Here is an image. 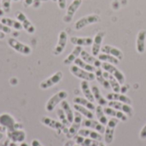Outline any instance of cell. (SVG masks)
Instances as JSON below:
<instances>
[{
    "mask_svg": "<svg viewBox=\"0 0 146 146\" xmlns=\"http://www.w3.org/2000/svg\"><path fill=\"white\" fill-rule=\"evenodd\" d=\"M0 126L5 128L7 132L22 128V125L16 122L15 118L8 113H3L0 115Z\"/></svg>",
    "mask_w": 146,
    "mask_h": 146,
    "instance_id": "cell-1",
    "label": "cell"
},
{
    "mask_svg": "<svg viewBox=\"0 0 146 146\" xmlns=\"http://www.w3.org/2000/svg\"><path fill=\"white\" fill-rule=\"evenodd\" d=\"M41 123L53 130H55L58 134H61L62 133H64L65 135L68 134V128L65 125H63L61 121H57L56 120L51 119L50 117L48 116H43L41 118Z\"/></svg>",
    "mask_w": 146,
    "mask_h": 146,
    "instance_id": "cell-2",
    "label": "cell"
},
{
    "mask_svg": "<svg viewBox=\"0 0 146 146\" xmlns=\"http://www.w3.org/2000/svg\"><path fill=\"white\" fill-rule=\"evenodd\" d=\"M68 92L64 90L60 91L56 94H54L53 96H51L45 104L46 111L52 112L59 104H61L63 100H65L68 98Z\"/></svg>",
    "mask_w": 146,
    "mask_h": 146,
    "instance_id": "cell-3",
    "label": "cell"
},
{
    "mask_svg": "<svg viewBox=\"0 0 146 146\" xmlns=\"http://www.w3.org/2000/svg\"><path fill=\"white\" fill-rule=\"evenodd\" d=\"M8 44L15 50L16 52L24 55V56H29L32 53V49L29 45L17 40L15 38H9L8 39Z\"/></svg>",
    "mask_w": 146,
    "mask_h": 146,
    "instance_id": "cell-4",
    "label": "cell"
},
{
    "mask_svg": "<svg viewBox=\"0 0 146 146\" xmlns=\"http://www.w3.org/2000/svg\"><path fill=\"white\" fill-rule=\"evenodd\" d=\"M100 21H101V18L99 15H98L96 14L88 15H86V16L79 19L74 24V28H75V30L79 31V30H81L84 27L89 26V25L96 24V23L99 22Z\"/></svg>",
    "mask_w": 146,
    "mask_h": 146,
    "instance_id": "cell-5",
    "label": "cell"
},
{
    "mask_svg": "<svg viewBox=\"0 0 146 146\" xmlns=\"http://www.w3.org/2000/svg\"><path fill=\"white\" fill-rule=\"evenodd\" d=\"M70 73L77 77L78 79H80L82 80H86V81H92L94 80H96V77H95V74L92 73V72H89V71H86V70H84L82 68H80V67L76 66L75 64L74 65H72L70 67Z\"/></svg>",
    "mask_w": 146,
    "mask_h": 146,
    "instance_id": "cell-6",
    "label": "cell"
},
{
    "mask_svg": "<svg viewBox=\"0 0 146 146\" xmlns=\"http://www.w3.org/2000/svg\"><path fill=\"white\" fill-rule=\"evenodd\" d=\"M63 78V74L61 71H57L52 75H50L49 78L42 80L39 84V87L42 90H47L56 85H57Z\"/></svg>",
    "mask_w": 146,
    "mask_h": 146,
    "instance_id": "cell-7",
    "label": "cell"
},
{
    "mask_svg": "<svg viewBox=\"0 0 146 146\" xmlns=\"http://www.w3.org/2000/svg\"><path fill=\"white\" fill-rule=\"evenodd\" d=\"M119 123V120L116 118H111L107 125H106V128H105V132H104V140L105 143L110 145L113 142L114 140V134H115V127H117Z\"/></svg>",
    "mask_w": 146,
    "mask_h": 146,
    "instance_id": "cell-8",
    "label": "cell"
},
{
    "mask_svg": "<svg viewBox=\"0 0 146 146\" xmlns=\"http://www.w3.org/2000/svg\"><path fill=\"white\" fill-rule=\"evenodd\" d=\"M102 68L104 71H107L108 73H110V74H112L118 81L121 85H124L125 83V75L123 74V73L121 71H120L117 68H115L113 64L111 63H108V62H102Z\"/></svg>",
    "mask_w": 146,
    "mask_h": 146,
    "instance_id": "cell-9",
    "label": "cell"
},
{
    "mask_svg": "<svg viewBox=\"0 0 146 146\" xmlns=\"http://www.w3.org/2000/svg\"><path fill=\"white\" fill-rule=\"evenodd\" d=\"M15 17H16V20H18L21 26H22V28L28 33L30 34H33L35 33L36 31V28L34 27V25L30 21V20L27 17V15L21 12V11H17L15 13Z\"/></svg>",
    "mask_w": 146,
    "mask_h": 146,
    "instance_id": "cell-10",
    "label": "cell"
},
{
    "mask_svg": "<svg viewBox=\"0 0 146 146\" xmlns=\"http://www.w3.org/2000/svg\"><path fill=\"white\" fill-rule=\"evenodd\" d=\"M82 115L77 111L74 112V121L72 122V125L71 127L68 128V134L66 135L68 139H72L74 138L79 132L80 130V127L82 124Z\"/></svg>",
    "mask_w": 146,
    "mask_h": 146,
    "instance_id": "cell-11",
    "label": "cell"
},
{
    "mask_svg": "<svg viewBox=\"0 0 146 146\" xmlns=\"http://www.w3.org/2000/svg\"><path fill=\"white\" fill-rule=\"evenodd\" d=\"M67 43H68V34L65 31H61L58 35V40H57L56 45L55 46L52 51V54L54 56L61 55L65 50Z\"/></svg>",
    "mask_w": 146,
    "mask_h": 146,
    "instance_id": "cell-12",
    "label": "cell"
},
{
    "mask_svg": "<svg viewBox=\"0 0 146 146\" xmlns=\"http://www.w3.org/2000/svg\"><path fill=\"white\" fill-rule=\"evenodd\" d=\"M81 3H82V0H74L69 4V6L67 9V12H66L65 15L62 18V21L65 23H70L72 21L74 14L79 9V8L80 7Z\"/></svg>",
    "mask_w": 146,
    "mask_h": 146,
    "instance_id": "cell-13",
    "label": "cell"
},
{
    "mask_svg": "<svg viewBox=\"0 0 146 146\" xmlns=\"http://www.w3.org/2000/svg\"><path fill=\"white\" fill-rule=\"evenodd\" d=\"M106 33L104 31L98 32L96 35L95 38H93V42L92 44V55L94 56H98L99 52L101 51L102 48V42L104 38L105 37Z\"/></svg>",
    "mask_w": 146,
    "mask_h": 146,
    "instance_id": "cell-14",
    "label": "cell"
},
{
    "mask_svg": "<svg viewBox=\"0 0 146 146\" xmlns=\"http://www.w3.org/2000/svg\"><path fill=\"white\" fill-rule=\"evenodd\" d=\"M108 106L125 113L128 117L133 116V110L129 104H124V103H121V102H118V101H109L108 102Z\"/></svg>",
    "mask_w": 146,
    "mask_h": 146,
    "instance_id": "cell-15",
    "label": "cell"
},
{
    "mask_svg": "<svg viewBox=\"0 0 146 146\" xmlns=\"http://www.w3.org/2000/svg\"><path fill=\"white\" fill-rule=\"evenodd\" d=\"M81 126H83L84 127H86V128L93 129V130L98 132L101 134L104 133V132H105L104 126L103 124H101L99 121H95L93 119H85V120H83Z\"/></svg>",
    "mask_w": 146,
    "mask_h": 146,
    "instance_id": "cell-16",
    "label": "cell"
},
{
    "mask_svg": "<svg viewBox=\"0 0 146 146\" xmlns=\"http://www.w3.org/2000/svg\"><path fill=\"white\" fill-rule=\"evenodd\" d=\"M7 137L14 143H22L27 138L26 133L22 129H17L11 132H7Z\"/></svg>",
    "mask_w": 146,
    "mask_h": 146,
    "instance_id": "cell-17",
    "label": "cell"
},
{
    "mask_svg": "<svg viewBox=\"0 0 146 146\" xmlns=\"http://www.w3.org/2000/svg\"><path fill=\"white\" fill-rule=\"evenodd\" d=\"M146 48V30L139 32L136 38V50L137 52L142 54L145 51Z\"/></svg>",
    "mask_w": 146,
    "mask_h": 146,
    "instance_id": "cell-18",
    "label": "cell"
},
{
    "mask_svg": "<svg viewBox=\"0 0 146 146\" xmlns=\"http://www.w3.org/2000/svg\"><path fill=\"white\" fill-rule=\"evenodd\" d=\"M104 113L106 115L112 116V117L116 118L121 121H127L128 116L125 113H123L120 110H117L113 109L111 107H105V108H104Z\"/></svg>",
    "mask_w": 146,
    "mask_h": 146,
    "instance_id": "cell-19",
    "label": "cell"
},
{
    "mask_svg": "<svg viewBox=\"0 0 146 146\" xmlns=\"http://www.w3.org/2000/svg\"><path fill=\"white\" fill-rule=\"evenodd\" d=\"M101 51H102L103 53L110 54V55H111V56L116 57V58L119 59L120 61L122 60V59L124 58V55H123L122 51H121L120 49H118V48H116V47H115V46H112V45H108V44H106V45L102 46Z\"/></svg>",
    "mask_w": 146,
    "mask_h": 146,
    "instance_id": "cell-20",
    "label": "cell"
},
{
    "mask_svg": "<svg viewBox=\"0 0 146 146\" xmlns=\"http://www.w3.org/2000/svg\"><path fill=\"white\" fill-rule=\"evenodd\" d=\"M74 141L80 146H98L100 144V142L98 140H95L90 138L82 137L78 134H76L74 137Z\"/></svg>",
    "mask_w": 146,
    "mask_h": 146,
    "instance_id": "cell-21",
    "label": "cell"
},
{
    "mask_svg": "<svg viewBox=\"0 0 146 146\" xmlns=\"http://www.w3.org/2000/svg\"><path fill=\"white\" fill-rule=\"evenodd\" d=\"M80 56H81V59L83 61H85L86 62L94 66L95 68H100L102 66V62L96 56L89 54L87 51L86 50H82L81 51V54H80Z\"/></svg>",
    "mask_w": 146,
    "mask_h": 146,
    "instance_id": "cell-22",
    "label": "cell"
},
{
    "mask_svg": "<svg viewBox=\"0 0 146 146\" xmlns=\"http://www.w3.org/2000/svg\"><path fill=\"white\" fill-rule=\"evenodd\" d=\"M106 99L109 101H118L127 104H132V100L130 98L126 96L125 94L120 93V92H113V93H108L106 96Z\"/></svg>",
    "mask_w": 146,
    "mask_h": 146,
    "instance_id": "cell-23",
    "label": "cell"
},
{
    "mask_svg": "<svg viewBox=\"0 0 146 146\" xmlns=\"http://www.w3.org/2000/svg\"><path fill=\"white\" fill-rule=\"evenodd\" d=\"M78 135H80L82 137H86V138H90L95 140H98L99 142H101L103 140V136L101 133H99L98 132H95L91 130L90 128H84V129H80L78 133Z\"/></svg>",
    "mask_w": 146,
    "mask_h": 146,
    "instance_id": "cell-24",
    "label": "cell"
},
{
    "mask_svg": "<svg viewBox=\"0 0 146 146\" xmlns=\"http://www.w3.org/2000/svg\"><path fill=\"white\" fill-rule=\"evenodd\" d=\"M71 44L78 46H90L92 44L93 39L90 37H71L70 38Z\"/></svg>",
    "mask_w": 146,
    "mask_h": 146,
    "instance_id": "cell-25",
    "label": "cell"
},
{
    "mask_svg": "<svg viewBox=\"0 0 146 146\" xmlns=\"http://www.w3.org/2000/svg\"><path fill=\"white\" fill-rule=\"evenodd\" d=\"M82 50H83V49H82L81 46L75 45V47L72 50V52L63 60V63L65 65H70L71 63L74 62V61L80 56Z\"/></svg>",
    "mask_w": 146,
    "mask_h": 146,
    "instance_id": "cell-26",
    "label": "cell"
},
{
    "mask_svg": "<svg viewBox=\"0 0 146 146\" xmlns=\"http://www.w3.org/2000/svg\"><path fill=\"white\" fill-rule=\"evenodd\" d=\"M95 77H96V80L104 88V89H107V90H110L111 88L109 81L107 80V79L104 76V72L103 70L100 68H98L95 71Z\"/></svg>",
    "mask_w": 146,
    "mask_h": 146,
    "instance_id": "cell-27",
    "label": "cell"
},
{
    "mask_svg": "<svg viewBox=\"0 0 146 146\" xmlns=\"http://www.w3.org/2000/svg\"><path fill=\"white\" fill-rule=\"evenodd\" d=\"M104 76L107 79V80L109 81L111 89L114 91V92H121V84L119 83V81L110 73H108L107 71L104 72Z\"/></svg>",
    "mask_w": 146,
    "mask_h": 146,
    "instance_id": "cell-28",
    "label": "cell"
},
{
    "mask_svg": "<svg viewBox=\"0 0 146 146\" xmlns=\"http://www.w3.org/2000/svg\"><path fill=\"white\" fill-rule=\"evenodd\" d=\"M0 21L2 23H3L4 25H6L7 27H10V28H13L15 30L21 31V29H23L21 22L18 20H15V19L9 18V17H3Z\"/></svg>",
    "mask_w": 146,
    "mask_h": 146,
    "instance_id": "cell-29",
    "label": "cell"
},
{
    "mask_svg": "<svg viewBox=\"0 0 146 146\" xmlns=\"http://www.w3.org/2000/svg\"><path fill=\"white\" fill-rule=\"evenodd\" d=\"M80 88H81L82 93L84 94L85 98L86 99H88L89 101H91L92 103H93L95 101V98L93 97V94H92V89L90 88V86L88 84V81L82 80L81 83H80Z\"/></svg>",
    "mask_w": 146,
    "mask_h": 146,
    "instance_id": "cell-30",
    "label": "cell"
},
{
    "mask_svg": "<svg viewBox=\"0 0 146 146\" xmlns=\"http://www.w3.org/2000/svg\"><path fill=\"white\" fill-rule=\"evenodd\" d=\"M92 94H93V97L95 98V100L98 102V105H101V106H104V105H108V102H107V99L105 98H104V96L102 95L99 88L97 86H93L92 87Z\"/></svg>",
    "mask_w": 146,
    "mask_h": 146,
    "instance_id": "cell-31",
    "label": "cell"
},
{
    "mask_svg": "<svg viewBox=\"0 0 146 146\" xmlns=\"http://www.w3.org/2000/svg\"><path fill=\"white\" fill-rule=\"evenodd\" d=\"M74 103L76 104H80L81 106L86 107V109L90 110H95L96 107L93 104V103H92L91 101H89L88 99H86V98H81V97H75L74 98Z\"/></svg>",
    "mask_w": 146,
    "mask_h": 146,
    "instance_id": "cell-32",
    "label": "cell"
},
{
    "mask_svg": "<svg viewBox=\"0 0 146 146\" xmlns=\"http://www.w3.org/2000/svg\"><path fill=\"white\" fill-rule=\"evenodd\" d=\"M61 108H62V110L64 111V113H65V115H66V116H67L68 121H69L70 123H72L73 121H74V111L72 110V109H71V107H70L68 102H67L66 100H63V101L61 103Z\"/></svg>",
    "mask_w": 146,
    "mask_h": 146,
    "instance_id": "cell-33",
    "label": "cell"
},
{
    "mask_svg": "<svg viewBox=\"0 0 146 146\" xmlns=\"http://www.w3.org/2000/svg\"><path fill=\"white\" fill-rule=\"evenodd\" d=\"M98 58L102 62H108V63H111L113 65H117L120 62V60L117 59L116 57L110 55V54H106V53H101L98 54Z\"/></svg>",
    "mask_w": 146,
    "mask_h": 146,
    "instance_id": "cell-34",
    "label": "cell"
},
{
    "mask_svg": "<svg viewBox=\"0 0 146 146\" xmlns=\"http://www.w3.org/2000/svg\"><path fill=\"white\" fill-rule=\"evenodd\" d=\"M74 109L75 110V111L80 113L83 116H85V117L87 118V119H93V118H94V115H93V113L92 112V110L86 109V108L84 107V106H81V105H80V104H74Z\"/></svg>",
    "mask_w": 146,
    "mask_h": 146,
    "instance_id": "cell-35",
    "label": "cell"
},
{
    "mask_svg": "<svg viewBox=\"0 0 146 146\" xmlns=\"http://www.w3.org/2000/svg\"><path fill=\"white\" fill-rule=\"evenodd\" d=\"M95 112H96V116H97L98 121L101 124H103L104 126V125H107V123H108L109 121H108L107 116H106V115L104 113V110L103 106H101V105L97 106L96 109H95Z\"/></svg>",
    "mask_w": 146,
    "mask_h": 146,
    "instance_id": "cell-36",
    "label": "cell"
},
{
    "mask_svg": "<svg viewBox=\"0 0 146 146\" xmlns=\"http://www.w3.org/2000/svg\"><path fill=\"white\" fill-rule=\"evenodd\" d=\"M74 64L78 67H80V68L84 69V70H86V71H89V72H92V73H95L97 68H95L94 66L86 62L85 61H83L81 58H77L75 61H74Z\"/></svg>",
    "mask_w": 146,
    "mask_h": 146,
    "instance_id": "cell-37",
    "label": "cell"
},
{
    "mask_svg": "<svg viewBox=\"0 0 146 146\" xmlns=\"http://www.w3.org/2000/svg\"><path fill=\"white\" fill-rule=\"evenodd\" d=\"M56 115H57V116H58L60 121H61L63 125H65L66 127H68V126L70 124V122L68 121V118H67V116H66V115H65V113H64V111L62 110V108H61V109H57V110H56Z\"/></svg>",
    "mask_w": 146,
    "mask_h": 146,
    "instance_id": "cell-38",
    "label": "cell"
},
{
    "mask_svg": "<svg viewBox=\"0 0 146 146\" xmlns=\"http://www.w3.org/2000/svg\"><path fill=\"white\" fill-rule=\"evenodd\" d=\"M11 1L12 0H1V6L5 13H9L11 9Z\"/></svg>",
    "mask_w": 146,
    "mask_h": 146,
    "instance_id": "cell-39",
    "label": "cell"
},
{
    "mask_svg": "<svg viewBox=\"0 0 146 146\" xmlns=\"http://www.w3.org/2000/svg\"><path fill=\"white\" fill-rule=\"evenodd\" d=\"M0 31L3 32V33H4L5 34H9V33H12L11 28L9 27H7L6 25H4L1 21H0Z\"/></svg>",
    "mask_w": 146,
    "mask_h": 146,
    "instance_id": "cell-40",
    "label": "cell"
},
{
    "mask_svg": "<svg viewBox=\"0 0 146 146\" xmlns=\"http://www.w3.org/2000/svg\"><path fill=\"white\" fill-rule=\"evenodd\" d=\"M48 0H33V7L34 8V9H38V8H39L40 7V5H41V3H43V2H47Z\"/></svg>",
    "mask_w": 146,
    "mask_h": 146,
    "instance_id": "cell-41",
    "label": "cell"
},
{
    "mask_svg": "<svg viewBox=\"0 0 146 146\" xmlns=\"http://www.w3.org/2000/svg\"><path fill=\"white\" fill-rule=\"evenodd\" d=\"M57 4L59 9H64L67 6V0H57Z\"/></svg>",
    "mask_w": 146,
    "mask_h": 146,
    "instance_id": "cell-42",
    "label": "cell"
},
{
    "mask_svg": "<svg viewBox=\"0 0 146 146\" xmlns=\"http://www.w3.org/2000/svg\"><path fill=\"white\" fill-rule=\"evenodd\" d=\"M139 138L143 140L146 139V124L144 126V127L142 128V130L140 131V133H139Z\"/></svg>",
    "mask_w": 146,
    "mask_h": 146,
    "instance_id": "cell-43",
    "label": "cell"
},
{
    "mask_svg": "<svg viewBox=\"0 0 146 146\" xmlns=\"http://www.w3.org/2000/svg\"><path fill=\"white\" fill-rule=\"evenodd\" d=\"M33 0H24L23 1V6L25 8H27V7L33 5Z\"/></svg>",
    "mask_w": 146,
    "mask_h": 146,
    "instance_id": "cell-44",
    "label": "cell"
},
{
    "mask_svg": "<svg viewBox=\"0 0 146 146\" xmlns=\"http://www.w3.org/2000/svg\"><path fill=\"white\" fill-rule=\"evenodd\" d=\"M31 146H43L38 139H33L31 142Z\"/></svg>",
    "mask_w": 146,
    "mask_h": 146,
    "instance_id": "cell-45",
    "label": "cell"
},
{
    "mask_svg": "<svg viewBox=\"0 0 146 146\" xmlns=\"http://www.w3.org/2000/svg\"><path fill=\"white\" fill-rule=\"evenodd\" d=\"M74 141H73V140H68V142H66L65 143V145L64 146H74Z\"/></svg>",
    "mask_w": 146,
    "mask_h": 146,
    "instance_id": "cell-46",
    "label": "cell"
},
{
    "mask_svg": "<svg viewBox=\"0 0 146 146\" xmlns=\"http://www.w3.org/2000/svg\"><path fill=\"white\" fill-rule=\"evenodd\" d=\"M4 38H5V33L0 31V40L1 39H3Z\"/></svg>",
    "mask_w": 146,
    "mask_h": 146,
    "instance_id": "cell-47",
    "label": "cell"
},
{
    "mask_svg": "<svg viewBox=\"0 0 146 146\" xmlns=\"http://www.w3.org/2000/svg\"><path fill=\"white\" fill-rule=\"evenodd\" d=\"M4 11H3V8H2V6L0 5V16H3V15H4Z\"/></svg>",
    "mask_w": 146,
    "mask_h": 146,
    "instance_id": "cell-48",
    "label": "cell"
},
{
    "mask_svg": "<svg viewBox=\"0 0 146 146\" xmlns=\"http://www.w3.org/2000/svg\"><path fill=\"white\" fill-rule=\"evenodd\" d=\"M9 146H18L17 145H16V143H14V142H11L9 145Z\"/></svg>",
    "mask_w": 146,
    "mask_h": 146,
    "instance_id": "cell-49",
    "label": "cell"
},
{
    "mask_svg": "<svg viewBox=\"0 0 146 146\" xmlns=\"http://www.w3.org/2000/svg\"><path fill=\"white\" fill-rule=\"evenodd\" d=\"M20 146H30V145H28L27 143H25V142H22V143H21V145Z\"/></svg>",
    "mask_w": 146,
    "mask_h": 146,
    "instance_id": "cell-50",
    "label": "cell"
},
{
    "mask_svg": "<svg viewBox=\"0 0 146 146\" xmlns=\"http://www.w3.org/2000/svg\"><path fill=\"white\" fill-rule=\"evenodd\" d=\"M3 136H4L3 133H0V140H2V139H3Z\"/></svg>",
    "mask_w": 146,
    "mask_h": 146,
    "instance_id": "cell-51",
    "label": "cell"
},
{
    "mask_svg": "<svg viewBox=\"0 0 146 146\" xmlns=\"http://www.w3.org/2000/svg\"><path fill=\"white\" fill-rule=\"evenodd\" d=\"M98 146H105V145H104V144H103V143H100Z\"/></svg>",
    "mask_w": 146,
    "mask_h": 146,
    "instance_id": "cell-52",
    "label": "cell"
},
{
    "mask_svg": "<svg viewBox=\"0 0 146 146\" xmlns=\"http://www.w3.org/2000/svg\"><path fill=\"white\" fill-rule=\"evenodd\" d=\"M52 2H57V0H51Z\"/></svg>",
    "mask_w": 146,
    "mask_h": 146,
    "instance_id": "cell-53",
    "label": "cell"
},
{
    "mask_svg": "<svg viewBox=\"0 0 146 146\" xmlns=\"http://www.w3.org/2000/svg\"><path fill=\"white\" fill-rule=\"evenodd\" d=\"M13 1H14V2H18L19 0H13Z\"/></svg>",
    "mask_w": 146,
    "mask_h": 146,
    "instance_id": "cell-54",
    "label": "cell"
},
{
    "mask_svg": "<svg viewBox=\"0 0 146 146\" xmlns=\"http://www.w3.org/2000/svg\"><path fill=\"white\" fill-rule=\"evenodd\" d=\"M74 146H80V145H74Z\"/></svg>",
    "mask_w": 146,
    "mask_h": 146,
    "instance_id": "cell-55",
    "label": "cell"
}]
</instances>
